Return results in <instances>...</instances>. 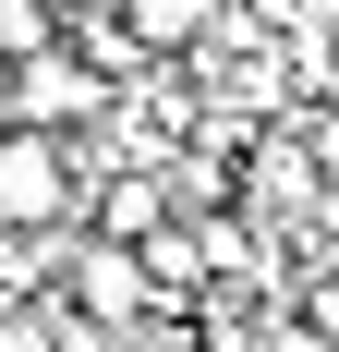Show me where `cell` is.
Segmentation results:
<instances>
[{"label": "cell", "instance_id": "cell-1", "mask_svg": "<svg viewBox=\"0 0 339 352\" xmlns=\"http://www.w3.org/2000/svg\"><path fill=\"white\" fill-rule=\"evenodd\" d=\"M85 195H97V170L73 134H36V122L0 134V231H85Z\"/></svg>", "mask_w": 339, "mask_h": 352}, {"label": "cell", "instance_id": "cell-4", "mask_svg": "<svg viewBox=\"0 0 339 352\" xmlns=\"http://www.w3.org/2000/svg\"><path fill=\"white\" fill-rule=\"evenodd\" d=\"M121 25H134L145 49H158V61H194L206 36L231 25V0H121Z\"/></svg>", "mask_w": 339, "mask_h": 352}, {"label": "cell", "instance_id": "cell-2", "mask_svg": "<svg viewBox=\"0 0 339 352\" xmlns=\"http://www.w3.org/2000/svg\"><path fill=\"white\" fill-rule=\"evenodd\" d=\"M61 316H85V328H109V340H121V328H145V316H170L158 304V280H145V255L134 243H97V231H73L61 243Z\"/></svg>", "mask_w": 339, "mask_h": 352}, {"label": "cell", "instance_id": "cell-6", "mask_svg": "<svg viewBox=\"0 0 339 352\" xmlns=\"http://www.w3.org/2000/svg\"><path fill=\"white\" fill-rule=\"evenodd\" d=\"M315 243H339V170H327V195H315Z\"/></svg>", "mask_w": 339, "mask_h": 352}, {"label": "cell", "instance_id": "cell-5", "mask_svg": "<svg viewBox=\"0 0 339 352\" xmlns=\"http://www.w3.org/2000/svg\"><path fill=\"white\" fill-rule=\"evenodd\" d=\"M61 0H0V61H36V49H61Z\"/></svg>", "mask_w": 339, "mask_h": 352}, {"label": "cell", "instance_id": "cell-3", "mask_svg": "<svg viewBox=\"0 0 339 352\" xmlns=\"http://www.w3.org/2000/svg\"><path fill=\"white\" fill-rule=\"evenodd\" d=\"M109 109H121V98L97 85V61H85L73 36H61V49H36V61H12V122H36V134H73V122L97 134Z\"/></svg>", "mask_w": 339, "mask_h": 352}]
</instances>
